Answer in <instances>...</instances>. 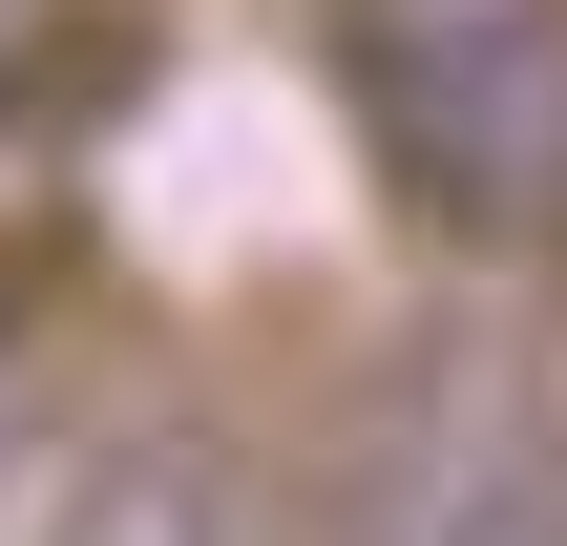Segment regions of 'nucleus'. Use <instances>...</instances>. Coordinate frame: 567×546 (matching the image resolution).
<instances>
[{"mask_svg":"<svg viewBox=\"0 0 567 546\" xmlns=\"http://www.w3.org/2000/svg\"><path fill=\"white\" fill-rule=\"evenodd\" d=\"M0 546H252V484L189 400H147V421L0 442Z\"/></svg>","mask_w":567,"mask_h":546,"instance_id":"nucleus-1","label":"nucleus"}]
</instances>
